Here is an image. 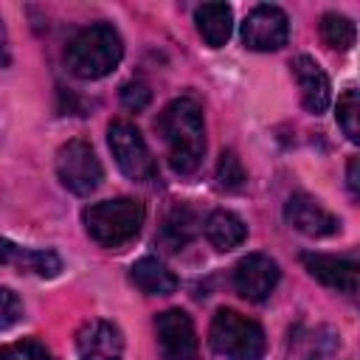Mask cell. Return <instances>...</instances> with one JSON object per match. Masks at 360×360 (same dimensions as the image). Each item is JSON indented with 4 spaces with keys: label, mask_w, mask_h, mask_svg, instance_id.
Instances as JSON below:
<instances>
[{
    "label": "cell",
    "mask_w": 360,
    "mask_h": 360,
    "mask_svg": "<svg viewBox=\"0 0 360 360\" xmlns=\"http://www.w3.org/2000/svg\"><path fill=\"white\" fill-rule=\"evenodd\" d=\"M158 132L166 143L169 166L177 174H191L205 155L202 107L188 96L169 101L158 118Z\"/></svg>",
    "instance_id": "cell-1"
},
{
    "label": "cell",
    "mask_w": 360,
    "mask_h": 360,
    "mask_svg": "<svg viewBox=\"0 0 360 360\" xmlns=\"http://www.w3.org/2000/svg\"><path fill=\"white\" fill-rule=\"evenodd\" d=\"M124 56V42L118 31L107 22L82 28L65 48V65L79 79H101L118 68Z\"/></svg>",
    "instance_id": "cell-2"
},
{
    "label": "cell",
    "mask_w": 360,
    "mask_h": 360,
    "mask_svg": "<svg viewBox=\"0 0 360 360\" xmlns=\"http://www.w3.org/2000/svg\"><path fill=\"white\" fill-rule=\"evenodd\" d=\"M82 219L93 242L104 248H118L138 236L146 219V208L135 197H115V200H101L87 205Z\"/></svg>",
    "instance_id": "cell-3"
},
{
    "label": "cell",
    "mask_w": 360,
    "mask_h": 360,
    "mask_svg": "<svg viewBox=\"0 0 360 360\" xmlns=\"http://www.w3.org/2000/svg\"><path fill=\"white\" fill-rule=\"evenodd\" d=\"M208 340L211 349L225 360H262L267 346L264 329L236 309H217V315L211 318Z\"/></svg>",
    "instance_id": "cell-4"
},
{
    "label": "cell",
    "mask_w": 360,
    "mask_h": 360,
    "mask_svg": "<svg viewBox=\"0 0 360 360\" xmlns=\"http://www.w3.org/2000/svg\"><path fill=\"white\" fill-rule=\"evenodd\" d=\"M107 141H110V149H112V158L118 163V169L135 180V183H149L158 177V166L152 160V152L141 135V129L132 124V121H112L107 127Z\"/></svg>",
    "instance_id": "cell-5"
},
{
    "label": "cell",
    "mask_w": 360,
    "mask_h": 360,
    "mask_svg": "<svg viewBox=\"0 0 360 360\" xmlns=\"http://www.w3.org/2000/svg\"><path fill=\"white\" fill-rule=\"evenodd\" d=\"M56 177L62 180V186L79 197L93 194L101 186L104 169L101 160L96 158L93 146L82 138L68 141L65 146H59L56 152Z\"/></svg>",
    "instance_id": "cell-6"
},
{
    "label": "cell",
    "mask_w": 360,
    "mask_h": 360,
    "mask_svg": "<svg viewBox=\"0 0 360 360\" xmlns=\"http://www.w3.org/2000/svg\"><path fill=\"white\" fill-rule=\"evenodd\" d=\"M158 349L163 360H200V340L194 321L183 309H166L155 318Z\"/></svg>",
    "instance_id": "cell-7"
},
{
    "label": "cell",
    "mask_w": 360,
    "mask_h": 360,
    "mask_svg": "<svg viewBox=\"0 0 360 360\" xmlns=\"http://www.w3.org/2000/svg\"><path fill=\"white\" fill-rule=\"evenodd\" d=\"M290 39V20L278 6H256L242 22V42L250 51H278Z\"/></svg>",
    "instance_id": "cell-8"
},
{
    "label": "cell",
    "mask_w": 360,
    "mask_h": 360,
    "mask_svg": "<svg viewBox=\"0 0 360 360\" xmlns=\"http://www.w3.org/2000/svg\"><path fill=\"white\" fill-rule=\"evenodd\" d=\"M278 264L264 253H248L233 267V287L248 301H264L278 284Z\"/></svg>",
    "instance_id": "cell-9"
},
{
    "label": "cell",
    "mask_w": 360,
    "mask_h": 360,
    "mask_svg": "<svg viewBox=\"0 0 360 360\" xmlns=\"http://www.w3.org/2000/svg\"><path fill=\"white\" fill-rule=\"evenodd\" d=\"M76 352L82 360H121L124 357V335L110 321H87L76 332Z\"/></svg>",
    "instance_id": "cell-10"
},
{
    "label": "cell",
    "mask_w": 360,
    "mask_h": 360,
    "mask_svg": "<svg viewBox=\"0 0 360 360\" xmlns=\"http://www.w3.org/2000/svg\"><path fill=\"white\" fill-rule=\"evenodd\" d=\"M304 267L309 270L312 278H318L321 284L354 295L357 284H360V267L352 259H338V256H326V253H304L301 256Z\"/></svg>",
    "instance_id": "cell-11"
},
{
    "label": "cell",
    "mask_w": 360,
    "mask_h": 360,
    "mask_svg": "<svg viewBox=\"0 0 360 360\" xmlns=\"http://www.w3.org/2000/svg\"><path fill=\"white\" fill-rule=\"evenodd\" d=\"M284 217H287V222H290L295 231H301V233H307V236H332V233L340 228L338 217L329 214V211H326L318 200H312L309 194H292V197L287 200V205H284Z\"/></svg>",
    "instance_id": "cell-12"
},
{
    "label": "cell",
    "mask_w": 360,
    "mask_h": 360,
    "mask_svg": "<svg viewBox=\"0 0 360 360\" xmlns=\"http://www.w3.org/2000/svg\"><path fill=\"white\" fill-rule=\"evenodd\" d=\"M292 76H295V82H298L304 107H307L309 112H315V115L323 112V110L329 107V98H332L329 76L323 73V68H321L312 56L301 53V56L292 59Z\"/></svg>",
    "instance_id": "cell-13"
},
{
    "label": "cell",
    "mask_w": 360,
    "mask_h": 360,
    "mask_svg": "<svg viewBox=\"0 0 360 360\" xmlns=\"http://www.w3.org/2000/svg\"><path fill=\"white\" fill-rule=\"evenodd\" d=\"M0 264H14V267L37 273L42 278H53L62 270V262L53 250H28L8 239H0Z\"/></svg>",
    "instance_id": "cell-14"
},
{
    "label": "cell",
    "mask_w": 360,
    "mask_h": 360,
    "mask_svg": "<svg viewBox=\"0 0 360 360\" xmlns=\"http://www.w3.org/2000/svg\"><path fill=\"white\" fill-rule=\"evenodd\" d=\"M129 278L143 295H172L177 290V276L155 256L138 259L129 270Z\"/></svg>",
    "instance_id": "cell-15"
},
{
    "label": "cell",
    "mask_w": 360,
    "mask_h": 360,
    "mask_svg": "<svg viewBox=\"0 0 360 360\" xmlns=\"http://www.w3.org/2000/svg\"><path fill=\"white\" fill-rule=\"evenodd\" d=\"M194 22L211 48H222L233 31V11L228 3H202L194 11Z\"/></svg>",
    "instance_id": "cell-16"
},
{
    "label": "cell",
    "mask_w": 360,
    "mask_h": 360,
    "mask_svg": "<svg viewBox=\"0 0 360 360\" xmlns=\"http://www.w3.org/2000/svg\"><path fill=\"white\" fill-rule=\"evenodd\" d=\"M338 346V335L326 326L318 329H298L290 340L287 360H326Z\"/></svg>",
    "instance_id": "cell-17"
},
{
    "label": "cell",
    "mask_w": 360,
    "mask_h": 360,
    "mask_svg": "<svg viewBox=\"0 0 360 360\" xmlns=\"http://www.w3.org/2000/svg\"><path fill=\"white\" fill-rule=\"evenodd\" d=\"M248 236V225L233 214V211H211L205 219V239L217 248V250H233L245 242Z\"/></svg>",
    "instance_id": "cell-18"
},
{
    "label": "cell",
    "mask_w": 360,
    "mask_h": 360,
    "mask_svg": "<svg viewBox=\"0 0 360 360\" xmlns=\"http://www.w3.org/2000/svg\"><path fill=\"white\" fill-rule=\"evenodd\" d=\"M197 225H200V219H197V214L188 205H174L163 217V225H160L158 239H160V245L166 250H180V248H186L194 239Z\"/></svg>",
    "instance_id": "cell-19"
},
{
    "label": "cell",
    "mask_w": 360,
    "mask_h": 360,
    "mask_svg": "<svg viewBox=\"0 0 360 360\" xmlns=\"http://www.w3.org/2000/svg\"><path fill=\"white\" fill-rule=\"evenodd\" d=\"M321 37H323V42H326L329 48L349 51V48L354 45L357 31H354V22H352L349 17H343V14H338V11H329V14L321 17Z\"/></svg>",
    "instance_id": "cell-20"
},
{
    "label": "cell",
    "mask_w": 360,
    "mask_h": 360,
    "mask_svg": "<svg viewBox=\"0 0 360 360\" xmlns=\"http://www.w3.org/2000/svg\"><path fill=\"white\" fill-rule=\"evenodd\" d=\"M357 115H360V98H357V90L349 87V90H343V96L338 98V124H340L343 135H346L352 143L360 141Z\"/></svg>",
    "instance_id": "cell-21"
},
{
    "label": "cell",
    "mask_w": 360,
    "mask_h": 360,
    "mask_svg": "<svg viewBox=\"0 0 360 360\" xmlns=\"http://www.w3.org/2000/svg\"><path fill=\"white\" fill-rule=\"evenodd\" d=\"M245 180H248V174L242 169V160L233 152H222L219 163H217V186L225 191H236L245 186Z\"/></svg>",
    "instance_id": "cell-22"
},
{
    "label": "cell",
    "mask_w": 360,
    "mask_h": 360,
    "mask_svg": "<svg viewBox=\"0 0 360 360\" xmlns=\"http://www.w3.org/2000/svg\"><path fill=\"white\" fill-rule=\"evenodd\" d=\"M0 360H51V354L39 340H17L0 349Z\"/></svg>",
    "instance_id": "cell-23"
},
{
    "label": "cell",
    "mask_w": 360,
    "mask_h": 360,
    "mask_svg": "<svg viewBox=\"0 0 360 360\" xmlns=\"http://www.w3.org/2000/svg\"><path fill=\"white\" fill-rule=\"evenodd\" d=\"M149 98H152V90H149L141 79H132V82H127V84L121 87V104H124L127 110H132V112L146 110Z\"/></svg>",
    "instance_id": "cell-24"
},
{
    "label": "cell",
    "mask_w": 360,
    "mask_h": 360,
    "mask_svg": "<svg viewBox=\"0 0 360 360\" xmlns=\"http://www.w3.org/2000/svg\"><path fill=\"white\" fill-rule=\"evenodd\" d=\"M20 315H22V301L17 298V292L8 287H0V332L14 326Z\"/></svg>",
    "instance_id": "cell-25"
},
{
    "label": "cell",
    "mask_w": 360,
    "mask_h": 360,
    "mask_svg": "<svg viewBox=\"0 0 360 360\" xmlns=\"http://www.w3.org/2000/svg\"><path fill=\"white\" fill-rule=\"evenodd\" d=\"M11 62V53H8V37H6V25L0 20V68H6Z\"/></svg>",
    "instance_id": "cell-26"
},
{
    "label": "cell",
    "mask_w": 360,
    "mask_h": 360,
    "mask_svg": "<svg viewBox=\"0 0 360 360\" xmlns=\"http://www.w3.org/2000/svg\"><path fill=\"white\" fill-rule=\"evenodd\" d=\"M349 188L357 194V188H360V180H357V158H352L349 160Z\"/></svg>",
    "instance_id": "cell-27"
}]
</instances>
